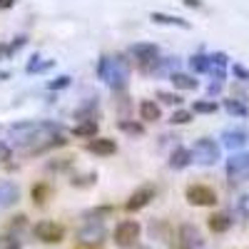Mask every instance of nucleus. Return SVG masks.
Returning <instances> with one entry per match:
<instances>
[{"label": "nucleus", "mask_w": 249, "mask_h": 249, "mask_svg": "<svg viewBox=\"0 0 249 249\" xmlns=\"http://www.w3.org/2000/svg\"><path fill=\"white\" fill-rule=\"evenodd\" d=\"M8 140L15 150L25 152V155H37L50 147H60L65 144L62 137V124L50 122V120H28V122H18L8 127Z\"/></svg>", "instance_id": "obj_1"}, {"label": "nucleus", "mask_w": 249, "mask_h": 249, "mask_svg": "<svg viewBox=\"0 0 249 249\" xmlns=\"http://www.w3.org/2000/svg\"><path fill=\"white\" fill-rule=\"evenodd\" d=\"M190 152H192V162L202 164V167H212V164H217L219 157H222L219 144L214 140H210V137H199L190 147Z\"/></svg>", "instance_id": "obj_2"}, {"label": "nucleus", "mask_w": 249, "mask_h": 249, "mask_svg": "<svg viewBox=\"0 0 249 249\" xmlns=\"http://www.w3.org/2000/svg\"><path fill=\"white\" fill-rule=\"evenodd\" d=\"M130 70H132V65H130L127 55H115L110 60V70H107V80L105 82L112 90H124L127 82H130Z\"/></svg>", "instance_id": "obj_3"}, {"label": "nucleus", "mask_w": 249, "mask_h": 249, "mask_svg": "<svg viewBox=\"0 0 249 249\" xmlns=\"http://www.w3.org/2000/svg\"><path fill=\"white\" fill-rule=\"evenodd\" d=\"M33 234L40 239V242H45V244H60L62 239H65V227L62 224H55L50 219H43V222H37L33 227Z\"/></svg>", "instance_id": "obj_4"}, {"label": "nucleus", "mask_w": 249, "mask_h": 249, "mask_svg": "<svg viewBox=\"0 0 249 249\" xmlns=\"http://www.w3.org/2000/svg\"><path fill=\"white\" fill-rule=\"evenodd\" d=\"M184 197L195 207H214L217 204V192L207 184H190L184 190Z\"/></svg>", "instance_id": "obj_5"}, {"label": "nucleus", "mask_w": 249, "mask_h": 249, "mask_svg": "<svg viewBox=\"0 0 249 249\" xmlns=\"http://www.w3.org/2000/svg\"><path fill=\"white\" fill-rule=\"evenodd\" d=\"M227 177H230V182L249 179V152H234L227 160Z\"/></svg>", "instance_id": "obj_6"}, {"label": "nucleus", "mask_w": 249, "mask_h": 249, "mask_svg": "<svg viewBox=\"0 0 249 249\" xmlns=\"http://www.w3.org/2000/svg\"><path fill=\"white\" fill-rule=\"evenodd\" d=\"M140 232H142L140 222L124 219V222H120V224L115 227V244H117V247H135Z\"/></svg>", "instance_id": "obj_7"}, {"label": "nucleus", "mask_w": 249, "mask_h": 249, "mask_svg": "<svg viewBox=\"0 0 249 249\" xmlns=\"http://www.w3.org/2000/svg\"><path fill=\"white\" fill-rule=\"evenodd\" d=\"M155 195H157V190H155L152 184H142L140 190H135L130 195V199L124 202V210H127V212H140L142 207H147L155 199Z\"/></svg>", "instance_id": "obj_8"}, {"label": "nucleus", "mask_w": 249, "mask_h": 249, "mask_svg": "<svg viewBox=\"0 0 249 249\" xmlns=\"http://www.w3.org/2000/svg\"><path fill=\"white\" fill-rule=\"evenodd\" d=\"M130 55L140 62L142 68H147L150 62H155V60H157L160 50H157V45H155V43H135V45L130 48Z\"/></svg>", "instance_id": "obj_9"}, {"label": "nucleus", "mask_w": 249, "mask_h": 249, "mask_svg": "<svg viewBox=\"0 0 249 249\" xmlns=\"http://www.w3.org/2000/svg\"><path fill=\"white\" fill-rule=\"evenodd\" d=\"M105 224L102 222H88L82 230L77 232V239L82 242V244H100L102 239H105Z\"/></svg>", "instance_id": "obj_10"}, {"label": "nucleus", "mask_w": 249, "mask_h": 249, "mask_svg": "<svg viewBox=\"0 0 249 249\" xmlns=\"http://www.w3.org/2000/svg\"><path fill=\"white\" fill-rule=\"evenodd\" d=\"M85 150L97 155V157H110V155L117 152V142L110 140V137H95V140H88Z\"/></svg>", "instance_id": "obj_11"}, {"label": "nucleus", "mask_w": 249, "mask_h": 249, "mask_svg": "<svg viewBox=\"0 0 249 249\" xmlns=\"http://www.w3.org/2000/svg\"><path fill=\"white\" fill-rule=\"evenodd\" d=\"M179 244H182V249H199L204 242H202V234H199L197 227L182 224L179 227Z\"/></svg>", "instance_id": "obj_12"}, {"label": "nucleus", "mask_w": 249, "mask_h": 249, "mask_svg": "<svg viewBox=\"0 0 249 249\" xmlns=\"http://www.w3.org/2000/svg\"><path fill=\"white\" fill-rule=\"evenodd\" d=\"M249 142V132L247 130H224L222 132V144L227 150H242L244 144Z\"/></svg>", "instance_id": "obj_13"}, {"label": "nucleus", "mask_w": 249, "mask_h": 249, "mask_svg": "<svg viewBox=\"0 0 249 249\" xmlns=\"http://www.w3.org/2000/svg\"><path fill=\"white\" fill-rule=\"evenodd\" d=\"M18 197H20L18 187H15L10 179H0V210H5V207L15 204Z\"/></svg>", "instance_id": "obj_14"}, {"label": "nucleus", "mask_w": 249, "mask_h": 249, "mask_svg": "<svg viewBox=\"0 0 249 249\" xmlns=\"http://www.w3.org/2000/svg\"><path fill=\"white\" fill-rule=\"evenodd\" d=\"M150 20H152V23H157V25H175V28H182V30H190L192 28L184 18L167 15V13H150Z\"/></svg>", "instance_id": "obj_15"}, {"label": "nucleus", "mask_w": 249, "mask_h": 249, "mask_svg": "<svg viewBox=\"0 0 249 249\" xmlns=\"http://www.w3.org/2000/svg\"><path fill=\"white\" fill-rule=\"evenodd\" d=\"M207 227H210L214 234H222V232H227L232 227V219H230L227 212H214L210 219H207Z\"/></svg>", "instance_id": "obj_16"}, {"label": "nucleus", "mask_w": 249, "mask_h": 249, "mask_svg": "<svg viewBox=\"0 0 249 249\" xmlns=\"http://www.w3.org/2000/svg\"><path fill=\"white\" fill-rule=\"evenodd\" d=\"M140 117H142L144 122H157V120L162 117V110H160L157 102H152V100H142V102H140Z\"/></svg>", "instance_id": "obj_17"}, {"label": "nucleus", "mask_w": 249, "mask_h": 249, "mask_svg": "<svg viewBox=\"0 0 249 249\" xmlns=\"http://www.w3.org/2000/svg\"><path fill=\"white\" fill-rule=\"evenodd\" d=\"M190 162H192V152L187 150V147H177V150L170 155V167H172V170H184Z\"/></svg>", "instance_id": "obj_18"}, {"label": "nucleus", "mask_w": 249, "mask_h": 249, "mask_svg": "<svg viewBox=\"0 0 249 249\" xmlns=\"http://www.w3.org/2000/svg\"><path fill=\"white\" fill-rule=\"evenodd\" d=\"M170 80H172V85H175L177 90H197V88H199V80H195V75L175 72V75H170Z\"/></svg>", "instance_id": "obj_19"}, {"label": "nucleus", "mask_w": 249, "mask_h": 249, "mask_svg": "<svg viewBox=\"0 0 249 249\" xmlns=\"http://www.w3.org/2000/svg\"><path fill=\"white\" fill-rule=\"evenodd\" d=\"M97 122L95 120H82L80 124H75V127H72V135L75 137H90V140H95L97 137Z\"/></svg>", "instance_id": "obj_20"}, {"label": "nucleus", "mask_w": 249, "mask_h": 249, "mask_svg": "<svg viewBox=\"0 0 249 249\" xmlns=\"http://www.w3.org/2000/svg\"><path fill=\"white\" fill-rule=\"evenodd\" d=\"M190 70H192V72H210V70H212L210 55H204V53L192 55V57H190Z\"/></svg>", "instance_id": "obj_21"}, {"label": "nucleus", "mask_w": 249, "mask_h": 249, "mask_svg": "<svg viewBox=\"0 0 249 249\" xmlns=\"http://www.w3.org/2000/svg\"><path fill=\"white\" fill-rule=\"evenodd\" d=\"M222 105H224V110L230 112L232 117H247V115H249L247 105H244V102H239V100H234V97H232V100H224Z\"/></svg>", "instance_id": "obj_22"}, {"label": "nucleus", "mask_w": 249, "mask_h": 249, "mask_svg": "<svg viewBox=\"0 0 249 249\" xmlns=\"http://www.w3.org/2000/svg\"><path fill=\"white\" fill-rule=\"evenodd\" d=\"M117 127H120L122 132L132 135V137H142V135H144V124H142V122H132V120H120V122H117Z\"/></svg>", "instance_id": "obj_23"}, {"label": "nucleus", "mask_w": 249, "mask_h": 249, "mask_svg": "<svg viewBox=\"0 0 249 249\" xmlns=\"http://www.w3.org/2000/svg\"><path fill=\"white\" fill-rule=\"evenodd\" d=\"M53 65H55V60L40 62V57H37V55H33V57H30V62H28V68H25V72H48Z\"/></svg>", "instance_id": "obj_24"}, {"label": "nucleus", "mask_w": 249, "mask_h": 249, "mask_svg": "<svg viewBox=\"0 0 249 249\" xmlns=\"http://www.w3.org/2000/svg\"><path fill=\"white\" fill-rule=\"evenodd\" d=\"M217 110H219V105H217L214 100H197L195 105H192V112H199V115H212Z\"/></svg>", "instance_id": "obj_25"}, {"label": "nucleus", "mask_w": 249, "mask_h": 249, "mask_svg": "<svg viewBox=\"0 0 249 249\" xmlns=\"http://www.w3.org/2000/svg\"><path fill=\"white\" fill-rule=\"evenodd\" d=\"M110 214H112V207L107 204V207H97V210H88L82 217L88 222H102V217H110Z\"/></svg>", "instance_id": "obj_26"}, {"label": "nucleus", "mask_w": 249, "mask_h": 249, "mask_svg": "<svg viewBox=\"0 0 249 249\" xmlns=\"http://www.w3.org/2000/svg\"><path fill=\"white\" fill-rule=\"evenodd\" d=\"M30 195H33V202L43 204V202L48 199V195H50V187H48V184H35L33 190H30Z\"/></svg>", "instance_id": "obj_27"}, {"label": "nucleus", "mask_w": 249, "mask_h": 249, "mask_svg": "<svg viewBox=\"0 0 249 249\" xmlns=\"http://www.w3.org/2000/svg\"><path fill=\"white\" fill-rule=\"evenodd\" d=\"M192 110H175L172 112V117H170V122L172 124H187V122H192Z\"/></svg>", "instance_id": "obj_28"}, {"label": "nucleus", "mask_w": 249, "mask_h": 249, "mask_svg": "<svg viewBox=\"0 0 249 249\" xmlns=\"http://www.w3.org/2000/svg\"><path fill=\"white\" fill-rule=\"evenodd\" d=\"M157 97L164 102V105H182V97L177 92H167V90H160Z\"/></svg>", "instance_id": "obj_29"}, {"label": "nucleus", "mask_w": 249, "mask_h": 249, "mask_svg": "<svg viewBox=\"0 0 249 249\" xmlns=\"http://www.w3.org/2000/svg\"><path fill=\"white\" fill-rule=\"evenodd\" d=\"M97 182V172H88V175H82V177H75L72 179V187H90Z\"/></svg>", "instance_id": "obj_30"}, {"label": "nucleus", "mask_w": 249, "mask_h": 249, "mask_svg": "<svg viewBox=\"0 0 249 249\" xmlns=\"http://www.w3.org/2000/svg\"><path fill=\"white\" fill-rule=\"evenodd\" d=\"M110 55H102L100 57V62H97V77L100 80H107V70H110Z\"/></svg>", "instance_id": "obj_31"}, {"label": "nucleus", "mask_w": 249, "mask_h": 249, "mask_svg": "<svg viewBox=\"0 0 249 249\" xmlns=\"http://www.w3.org/2000/svg\"><path fill=\"white\" fill-rule=\"evenodd\" d=\"M70 85V75H60L55 80L48 82V90H62V88H68Z\"/></svg>", "instance_id": "obj_32"}, {"label": "nucleus", "mask_w": 249, "mask_h": 249, "mask_svg": "<svg viewBox=\"0 0 249 249\" xmlns=\"http://www.w3.org/2000/svg\"><path fill=\"white\" fill-rule=\"evenodd\" d=\"M210 60H212V68L224 70V68H227V60H230V57H227L224 53H214V55H210Z\"/></svg>", "instance_id": "obj_33"}, {"label": "nucleus", "mask_w": 249, "mask_h": 249, "mask_svg": "<svg viewBox=\"0 0 249 249\" xmlns=\"http://www.w3.org/2000/svg\"><path fill=\"white\" fill-rule=\"evenodd\" d=\"M232 72H234V77H239V80H249V70H247L244 65H239V62H234V65H232Z\"/></svg>", "instance_id": "obj_34"}, {"label": "nucleus", "mask_w": 249, "mask_h": 249, "mask_svg": "<svg viewBox=\"0 0 249 249\" xmlns=\"http://www.w3.org/2000/svg\"><path fill=\"white\" fill-rule=\"evenodd\" d=\"M237 207H239V212H242L244 217H249V192L239 197V204H237Z\"/></svg>", "instance_id": "obj_35"}, {"label": "nucleus", "mask_w": 249, "mask_h": 249, "mask_svg": "<svg viewBox=\"0 0 249 249\" xmlns=\"http://www.w3.org/2000/svg\"><path fill=\"white\" fill-rule=\"evenodd\" d=\"M3 249H20V242L13 237H3Z\"/></svg>", "instance_id": "obj_36"}, {"label": "nucleus", "mask_w": 249, "mask_h": 249, "mask_svg": "<svg viewBox=\"0 0 249 249\" xmlns=\"http://www.w3.org/2000/svg\"><path fill=\"white\" fill-rule=\"evenodd\" d=\"M182 3H184L187 8H199V5H202V0H182Z\"/></svg>", "instance_id": "obj_37"}, {"label": "nucleus", "mask_w": 249, "mask_h": 249, "mask_svg": "<svg viewBox=\"0 0 249 249\" xmlns=\"http://www.w3.org/2000/svg\"><path fill=\"white\" fill-rule=\"evenodd\" d=\"M15 5V0H0V10H5V8H13Z\"/></svg>", "instance_id": "obj_38"}, {"label": "nucleus", "mask_w": 249, "mask_h": 249, "mask_svg": "<svg viewBox=\"0 0 249 249\" xmlns=\"http://www.w3.org/2000/svg\"><path fill=\"white\" fill-rule=\"evenodd\" d=\"M8 77H10V72H8V70H0V80H8Z\"/></svg>", "instance_id": "obj_39"}, {"label": "nucleus", "mask_w": 249, "mask_h": 249, "mask_svg": "<svg viewBox=\"0 0 249 249\" xmlns=\"http://www.w3.org/2000/svg\"><path fill=\"white\" fill-rule=\"evenodd\" d=\"M132 249H152V247H132Z\"/></svg>", "instance_id": "obj_40"}]
</instances>
